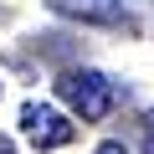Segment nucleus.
Returning a JSON list of instances; mask_svg holds the SVG:
<instances>
[{
  "label": "nucleus",
  "mask_w": 154,
  "mask_h": 154,
  "mask_svg": "<svg viewBox=\"0 0 154 154\" xmlns=\"http://www.w3.org/2000/svg\"><path fill=\"white\" fill-rule=\"evenodd\" d=\"M57 98L82 123H103L113 113V103H118V82H113L108 72H98V67H67L57 77Z\"/></svg>",
  "instance_id": "obj_1"
},
{
  "label": "nucleus",
  "mask_w": 154,
  "mask_h": 154,
  "mask_svg": "<svg viewBox=\"0 0 154 154\" xmlns=\"http://www.w3.org/2000/svg\"><path fill=\"white\" fill-rule=\"evenodd\" d=\"M51 16L62 21H82V26H103V31H139V16L128 11V0H46Z\"/></svg>",
  "instance_id": "obj_2"
},
{
  "label": "nucleus",
  "mask_w": 154,
  "mask_h": 154,
  "mask_svg": "<svg viewBox=\"0 0 154 154\" xmlns=\"http://www.w3.org/2000/svg\"><path fill=\"white\" fill-rule=\"evenodd\" d=\"M21 134L31 139V149H62L77 139V128L67 123V113H57L51 103H26L21 108Z\"/></svg>",
  "instance_id": "obj_3"
},
{
  "label": "nucleus",
  "mask_w": 154,
  "mask_h": 154,
  "mask_svg": "<svg viewBox=\"0 0 154 154\" xmlns=\"http://www.w3.org/2000/svg\"><path fill=\"white\" fill-rule=\"evenodd\" d=\"M144 149H149V154H154V108H149V113H144Z\"/></svg>",
  "instance_id": "obj_4"
},
{
  "label": "nucleus",
  "mask_w": 154,
  "mask_h": 154,
  "mask_svg": "<svg viewBox=\"0 0 154 154\" xmlns=\"http://www.w3.org/2000/svg\"><path fill=\"white\" fill-rule=\"evenodd\" d=\"M93 154H128V149H123V144H118V139H103V144H98V149H93Z\"/></svg>",
  "instance_id": "obj_5"
},
{
  "label": "nucleus",
  "mask_w": 154,
  "mask_h": 154,
  "mask_svg": "<svg viewBox=\"0 0 154 154\" xmlns=\"http://www.w3.org/2000/svg\"><path fill=\"white\" fill-rule=\"evenodd\" d=\"M0 154H16V144H11V139H5V134H0Z\"/></svg>",
  "instance_id": "obj_6"
}]
</instances>
